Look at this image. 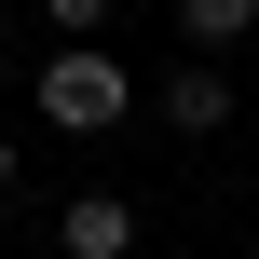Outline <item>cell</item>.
<instances>
[{
  "mask_svg": "<svg viewBox=\"0 0 259 259\" xmlns=\"http://www.w3.org/2000/svg\"><path fill=\"white\" fill-rule=\"evenodd\" d=\"M178 41L232 55V41H259V0H178Z\"/></svg>",
  "mask_w": 259,
  "mask_h": 259,
  "instance_id": "4",
  "label": "cell"
},
{
  "mask_svg": "<svg viewBox=\"0 0 259 259\" xmlns=\"http://www.w3.org/2000/svg\"><path fill=\"white\" fill-rule=\"evenodd\" d=\"M41 123H55V137H109V123H137V68H123L109 41H55V55H41Z\"/></svg>",
  "mask_w": 259,
  "mask_h": 259,
  "instance_id": "1",
  "label": "cell"
},
{
  "mask_svg": "<svg viewBox=\"0 0 259 259\" xmlns=\"http://www.w3.org/2000/svg\"><path fill=\"white\" fill-rule=\"evenodd\" d=\"M55 259H137V205L123 191H68L55 205Z\"/></svg>",
  "mask_w": 259,
  "mask_h": 259,
  "instance_id": "2",
  "label": "cell"
},
{
  "mask_svg": "<svg viewBox=\"0 0 259 259\" xmlns=\"http://www.w3.org/2000/svg\"><path fill=\"white\" fill-rule=\"evenodd\" d=\"M219 259H232V246H219Z\"/></svg>",
  "mask_w": 259,
  "mask_h": 259,
  "instance_id": "7",
  "label": "cell"
},
{
  "mask_svg": "<svg viewBox=\"0 0 259 259\" xmlns=\"http://www.w3.org/2000/svg\"><path fill=\"white\" fill-rule=\"evenodd\" d=\"M109 14H123V0H41V27H55V41H96Z\"/></svg>",
  "mask_w": 259,
  "mask_h": 259,
  "instance_id": "5",
  "label": "cell"
},
{
  "mask_svg": "<svg viewBox=\"0 0 259 259\" xmlns=\"http://www.w3.org/2000/svg\"><path fill=\"white\" fill-rule=\"evenodd\" d=\"M150 109H164L178 137H219V123H232V68H219V55H191V68H164V96H150Z\"/></svg>",
  "mask_w": 259,
  "mask_h": 259,
  "instance_id": "3",
  "label": "cell"
},
{
  "mask_svg": "<svg viewBox=\"0 0 259 259\" xmlns=\"http://www.w3.org/2000/svg\"><path fill=\"white\" fill-rule=\"evenodd\" d=\"M14 178H27V150H14V137H0V205H14Z\"/></svg>",
  "mask_w": 259,
  "mask_h": 259,
  "instance_id": "6",
  "label": "cell"
}]
</instances>
